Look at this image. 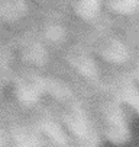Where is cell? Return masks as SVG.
<instances>
[{"label":"cell","mask_w":139,"mask_h":147,"mask_svg":"<svg viewBox=\"0 0 139 147\" xmlns=\"http://www.w3.org/2000/svg\"><path fill=\"white\" fill-rule=\"evenodd\" d=\"M94 111L100 121L103 138L114 146H123L130 140V118L128 111L106 86L103 79L90 85Z\"/></svg>","instance_id":"cell-1"},{"label":"cell","mask_w":139,"mask_h":147,"mask_svg":"<svg viewBox=\"0 0 139 147\" xmlns=\"http://www.w3.org/2000/svg\"><path fill=\"white\" fill-rule=\"evenodd\" d=\"M0 112L10 133V147H51L31 112L16 100L13 93L0 98Z\"/></svg>","instance_id":"cell-2"},{"label":"cell","mask_w":139,"mask_h":147,"mask_svg":"<svg viewBox=\"0 0 139 147\" xmlns=\"http://www.w3.org/2000/svg\"><path fill=\"white\" fill-rule=\"evenodd\" d=\"M51 147H68L70 136L61 117V105L51 98L41 99L33 108L28 109Z\"/></svg>","instance_id":"cell-3"},{"label":"cell","mask_w":139,"mask_h":147,"mask_svg":"<svg viewBox=\"0 0 139 147\" xmlns=\"http://www.w3.org/2000/svg\"><path fill=\"white\" fill-rule=\"evenodd\" d=\"M102 79L109 90L139 117V85L120 67L100 61Z\"/></svg>","instance_id":"cell-4"},{"label":"cell","mask_w":139,"mask_h":147,"mask_svg":"<svg viewBox=\"0 0 139 147\" xmlns=\"http://www.w3.org/2000/svg\"><path fill=\"white\" fill-rule=\"evenodd\" d=\"M104 9V0H74L72 3V15L86 24L94 20L98 13Z\"/></svg>","instance_id":"cell-5"},{"label":"cell","mask_w":139,"mask_h":147,"mask_svg":"<svg viewBox=\"0 0 139 147\" xmlns=\"http://www.w3.org/2000/svg\"><path fill=\"white\" fill-rule=\"evenodd\" d=\"M104 9L117 16L139 18V0H104Z\"/></svg>","instance_id":"cell-6"},{"label":"cell","mask_w":139,"mask_h":147,"mask_svg":"<svg viewBox=\"0 0 139 147\" xmlns=\"http://www.w3.org/2000/svg\"><path fill=\"white\" fill-rule=\"evenodd\" d=\"M120 69H123L139 85V54L133 53L130 55V58L128 60V63H126V64H123V66H120Z\"/></svg>","instance_id":"cell-7"},{"label":"cell","mask_w":139,"mask_h":147,"mask_svg":"<svg viewBox=\"0 0 139 147\" xmlns=\"http://www.w3.org/2000/svg\"><path fill=\"white\" fill-rule=\"evenodd\" d=\"M0 147H10V133L2 112H0Z\"/></svg>","instance_id":"cell-8"},{"label":"cell","mask_w":139,"mask_h":147,"mask_svg":"<svg viewBox=\"0 0 139 147\" xmlns=\"http://www.w3.org/2000/svg\"><path fill=\"white\" fill-rule=\"evenodd\" d=\"M123 18L126 19V22L129 24L130 28H133L136 32H139V18H126V16H123Z\"/></svg>","instance_id":"cell-9"}]
</instances>
